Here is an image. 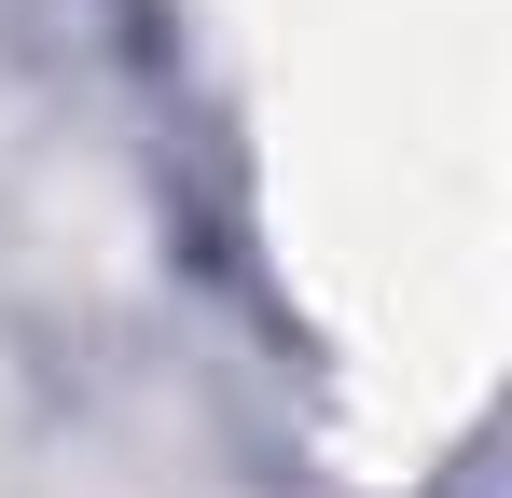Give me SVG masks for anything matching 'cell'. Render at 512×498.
I'll use <instances>...</instances> for the list:
<instances>
[]
</instances>
